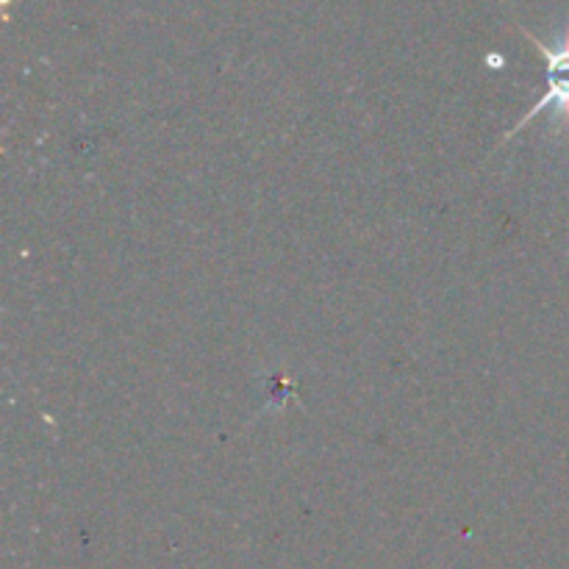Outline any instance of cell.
Here are the masks:
<instances>
[{
	"label": "cell",
	"mask_w": 569,
	"mask_h": 569,
	"mask_svg": "<svg viewBox=\"0 0 569 569\" xmlns=\"http://www.w3.org/2000/svg\"><path fill=\"white\" fill-rule=\"evenodd\" d=\"M522 31H526L528 42H531L533 48L542 53L545 83H548V89H545L542 98L537 100V106H531V111H528V114L517 122V128H511V131L506 133L503 142H509L511 137H517L520 131H526L528 122L537 120V117H542V114H548V111H553L556 120H565L569 126V33L565 39H559L556 44H545L542 39L533 37L528 28H522Z\"/></svg>",
	"instance_id": "1"
}]
</instances>
